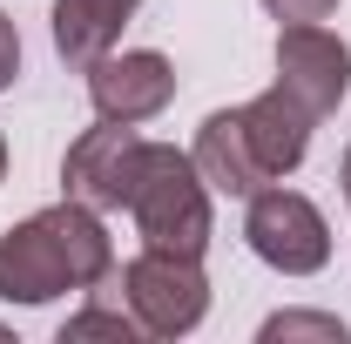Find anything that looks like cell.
Listing matches in <instances>:
<instances>
[{"label":"cell","instance_id":"cell-1","mask_svg":"<svg viewBox=\"0 0 351 344\" xmlns=\"http://www.w3.org/2000/svg\"><path fill=\"white\" fill-rule=\"evenodd\" d=\"M115 270V243L101 230V210L88 203H54L34 210L0 236V297L7 304H47L61 291H95Z\"/></svg>","mask_w":351,"mask_h":344},{"label":"cell","instance_id":"cell-2","mask_svg":"<svg viewBox=\"0 0 351 344\" xmlns=\"http://www.w3.org/2000/svg\"><path fill=\"white\" fill-rule=\"evenodd\" d=\"M129 216L142 230V250L203 257L210 250V182L196 169V156H182L169 142H149V162H142Z\"/></svg>","mask_w":351,"mask_h":344},{"label":"cell","instance_id":"cell-3","mask_svg":"<svg viewBox=\"0 0 351 344\" xmlns=\"http://www.w3.org/2000/svg\"><path fill=\"white\" fill-rule=\"evenodd\" d=\"M122 304L149 338H182L203 324L210 310V277L203 257H169V250H142L135 263H122Z\"/></svg>","mask_w":351,"mask_h":344},{"label":"cell","instance_id":"cell-4","mask_svg":"<svg viewBox=\"0 0 351 344\" xmlns=\"http://www.w3.org/2000/svg\"><path fill=\"white\" fill-rule=\"evenodd\" d=\"M243 236H250V250H257L270 270H284V277H311V270H324L331 263V223L324 210L298 196V189H257L250 196V216H243Z\"/></svg>","mask_w":351,"mask_h":344},{"label":"cell","instance_id":"cell-5","mask_svg":"<svg viewBox=\"0 0 351 344\" xmlns=\"http://www.w3.org/2000/svg\"><path fill=\"white\" fill-rule=\"evenodd\" d=\"M142 162H149V142L135 135V122H101L68 142V162H61V182L68 196L88 203V210H129L135 182H142Z\"/></svg>","mask_w":351,"mask_h":344},{"label":"cell","instance_id":"cell-6","mask_svg":"<svg viewBox=\"0 0 351 344\" xmlns=\"http://www.w3.org/2000/svg\"><path fill=\"white\" fill-rule=\"evenodd\" d=\"M277 88L304 108L311 122H324V115H338L351 95V47L331 34V27H277Z\"/></svg>","mask_w":351,"mask_h":344},{"label":"cell","instance_id":"cell-7","mask_svg":"<svg viewBox=\"0 0 351 344\" xmlns=\"http://www.w3.org/2000/svg\"><path fill=\"white\" fill-rule=\"evenodd\" d=\"M88 101H95L101 122H149V115H162V108L176 101L169 54H156V47L115 54V47H108V54L88 68Z\"/></svg>","mask_w":351,"mask_h":344},{"label":"cell","instance_id":"cell-8","mask_svg":"<svg viewBox=\"0 0 351 344\" xmlns=\"http://www.w3.org/2000/svg\"><path fill=\"white\" fill-rule=\"evenodd\" d=\"M237 122H243V135H250V156H257V169L277 182V175H291L298 162H304V149H311V122L304 108L284 95V88H263L257 101H243L237 108Z\"/></svg>","mask_w":351,"mask_h":344},{"label":"cell","instance_id":"cell-9","mask_svg":"<svg viewBox=\"0 0 351 344\" xmlns=\"http://www.w3.org/2000/svg\"><path fill=\"white\" fill-rule=\"evenodd\" d=\"M196 169H203V182L217 189V196H257L270 175L257 169V156H250V135H243V122H237V108H217L203 129H196Z\"/></svg>","mask_w":351,"mask_h":344},{"label":"cell","instance_id":"cell-10","mask_svg":"<svg viewBox=\"0 0 351 344\" xmlns=\"http://www.w3.org/2000/svg\"><path fill=\"white\" fill-rule=\"evenodd\" d=\"M135 7L142 0H54V47H61V61L95 68L108 47L122 41Z\"/></svg>","mask_w":351,"mask_h":344},{"label":"cell","instance_id":"cell-11","mask_svg":"<svg viewBox=\"0 0 351 344\" xmlns=\"http://www.w3.org/2000/svg\"><path fill=\"white\" fill-rule=\"evenodd\" d=\"M284 338H324V344H345V324L338 317H311V310H284L263 324V344H284Z\"/></svg>","mask_w":351,"mask_h":344},{"label":"cell","instance_id":"cell-12","mask_svg":"<svg viewBox=\"0 0 351 344\" xmlns=\"http://www.w3.org/2000/svg\"><path fill=\"white\" fill-rule=\"evenodd\" d=\"M263 14H270L277 27H304V21H331L338 0H263Z\"/></svg>","mask_w":351,"mask_h":344},{"label":"cell","instance_id":"cell-13","mask_svg":"<svg viewBox=\"0 0 351 344\" xmlns=\"http://www.w3.org/2000/svg\"><path fill=\"white\" fill-rule=\"evenodd\" d=\"M14 75H21V34H14V21L0 14V88H14Z\"/></svg>","mask_w":351,"mask_h":344},{"label":"cell","instance_id":"cell-14","mask_svg":"<svg viewBox=\"0 0 351 344\" xmlns=\"http://www.w3.org/2000/svg\"><path fill=\"white\" fill-rule=\"evenodd\" d=\"M338 182H345V203H351V149H345V169H338Z\"/></svg>","mask_w":351,"mask_h":344},{"label":"cell","instance_id":"cell-15","mask_svg":"<svg viewBox=\"0 0 351 344\" xmlns=\"http://www.w3.org/2000/svg\"><path fill=\"white\" fill-rule=\"evenodd\" d=\"M0 175H7V135H0Z\"/></svg>","mask_w":351,"mask_h":344}]
</instances>
